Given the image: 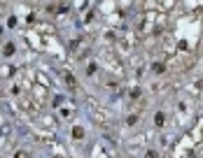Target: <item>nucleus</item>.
I'll return each instance as SVG.
<instances>
[{
	"label": "nucleus",
	"instance_id": "obj_3",
	"mask_svg": "<svg viewBox=\"0 0 203 158\" xmlns=\"http://www.w3.org/2000/svg\"><path fill=\"white\" fill-rule=\"evenodd\" d=\"M14 158H26V153H24V151H21V153H16V156H14Z\"/></svg>",
	"mask_w": 203,
	"mask_h": 158
},
{
	"label": "nucleus",
	"instance_id": "obj_2",
	"mask_svg": "<svg viewBox=\"0 0 203 158\" xmlns=\"http://www.w3.org/2000/svg\"><path fill=\"white\" fill-rule=\"evenodd\" d=\"M145 158H157V153H154V151H147V153H145Z\"/></svg>",
	"mask_w": 203,
	"mask_h": 158
},
{
	"label": "nucleus",
	"instance_id": "obj_1",
	"mask_svg": "<svg viewBox=\"0 0 203 158\" xmlns=\"http://www.w3.org/2000/svg\"><path fill=\"white\" fill-rule=\"evenodd\" d=\"M154 123H157V126H163V114H157V116H154Z\"/></svg>",
	"mask_w": 203,
	"mask_h": 158
}]
</instances>
